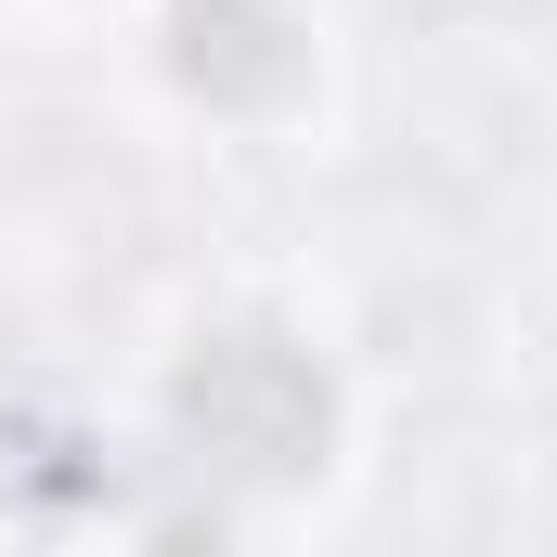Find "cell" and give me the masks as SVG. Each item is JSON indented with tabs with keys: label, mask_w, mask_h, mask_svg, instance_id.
Returning a JSON list of instances; mask_svg holds the SVG:
<instances>
[{
	"label": "cell",
	"mask_w": 557,
	"mask_h": 557,
	"mask_svg": "<svg viewBox=\"0 0 557 557\" xmlns=\"http://www.w3.org/2000/svg\"><path fill=\"white\" fill-rule=\"evenodd\" d=\"M156 78L221 131H285L324 91V26L311 0H156Z\"/></svg>",
	"instance_id": "obj_2"
},
{
	"label": "cell",
	"mask_w": 557,
	"mask_h": 557,
	"mask_svg": "<svg viewBox=\"0 0 557 557\" xmlns=\"http://www.w3.org/2000/svg\"><path fill=\"white\" fill-rule=\"evenodd\" d=\"M78 13H91V0H78Z\"/></svg>",
	"instance_id": "obj_3"
},
{
	"label": "cell",
	"mask_w": 557,
	"mask_h": 557,
	"mask_svg": "<svg viewBox=\"0 0 557 557\" xmlns=\"http://www.w3.org/2000/svg\"><path fill=\"white\" fill-rule=\"evenodd\" d=\"M169 441L208 493L234 506H298L350 454V376L311 324L285 311H208L169 350Z\"/></svg>",
	"instance_id": "obj_1"
}]
</instances>
